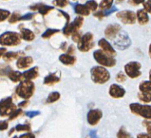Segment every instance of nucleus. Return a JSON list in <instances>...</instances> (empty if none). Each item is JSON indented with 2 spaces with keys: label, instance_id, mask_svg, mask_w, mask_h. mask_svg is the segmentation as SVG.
Masks as SVG:
<instances>
[{
  "label": "nucleus",
  "instance_id": "f257e3e1",
  "mask_svg": "<svg viewBox=\"0 0 151 138\" xmlns=\"http://www.w3.org/2000/svg\"><path fill=\"white\" fill-rule=\"evenodd\" d=\"M34 90H35V86H34L32 80H24L22 81H20V83L16 86L15 93L21 98L29 100L33 96Z\"/></svg>",
  "mask_w": 151,
  "mask_h": 138
},
{
  "label": "nucleus",
  "instance_id": "f03ea898",
  "mask_svg": "<svg viewBox=\"0 0 151 138\" xmlns=\"http://www.w3.org/2000/svg\"><path fill=\"white\" fill-rule=\"evenodd\" d=\"M90 77L94 83L104 84L110 80V73L104 66H93L90 69Z\"/></svg>",
  "mask_w": 151,
  "mask_h": 138
},
{
  "label": "nucleus",
  "instance_id": "7ed1b4c3",
  "mask_svg": "<svg viewBox=\"0 0 151 138\" xmlns=\"http://www.w3.org/2000/svg\"><path fill=\"white\" fill-rule=\"evenodd\" d=\"M93 58L94 60L104 67H113L116 64V60L114 57L106 54L103 50L98 49L93 52Z\"/></svg>",
  "mask_w": 151,
  "mask_h": 138
},
{
  "label": "nucleus",
  "instance_id": "20e7f679",
  "mask_svg": "<svg viewBox=\"0 0 151 138\" xmlns=\"http://www.w3.org/2000/svg\"><path fill=\"white\" fill-rule=\"evenodd\" d=\"M21 43L19 33L14 31H6L0 35V45L3 46H16Z\"/></svg>",
  "mask_w": 151,
  "mask_h": 138
},
{
  "label": "nucleus",
  "instance_id": "39448f33",
  "mask_svg": "<svg viewBox=\"0 0 151 138\" xmlns=\"http://www.w3.org/2000/svg\"><path fill=\"white\" fill-rule=\"evenodd\" d=\"M129 109H130L133 115L142 116V117L147 120L151 119V105H145L134 102L129 105Z\"/></svg>",
  "mask_w": 151,
  "mask_h": 138
},
{
  "label": "nucleus",
  "instance_id": "423d86ee",
  "mask_svg": "<svg viewBox=\"0 0 151 138\" xmlns=\"http://www.w3.org/2000/svg\"><path fill=\"white\" fill-rule=\"evenodd\" d=\"M83 23H84V17L83 16H77L76 18L72 21L70 23H67L65 25V27L63 28V34L65 36H70L73 32H75L77 31H79L80 28L83 26Z\"/></svg>",
  "mask_w": 151,
  "mask_h": 138
},
{
  "label": "nucleus",
  "instance_id": "0eeeda50",
  "mask_svg": "<svg viewBox=\"0 0 151 138\" xmlns=\"http://www.w3.org/2000/svg\"><path fill=\"white\" fill-rule=\"evenodd\" d=\"M131 45V40L128 33L126 31H120L114 39V46L119 50L127 49Z\"/></svg>",
  "mask_w": 151,
  "mask_h": 138
},
{
  "label": "nucleus",
  "instance_id": "6e6552de",
  "mask_svg": "<svg viewBox=\"0 0 151 138\" xmlns=\"http://www.w3.org/2000/svg\"><path fill=\"white\" fill-rule=\"evenodd\" d=\"M77 44H78L77 47L81 52H88L94 46L93 34L91 32L85 33L84 35H82L80 41Z\"/></svg>",
  "mask_w": 151,
  "mask_h": 138
},
{
  "label": "nucleus",
  "instance_id": "1a4fd4ad",
  "mask_svg": "<svg viewBox=\"0 0 151 138\" xmlns=\"http://www.w3.org/2000/svg\"><path fill=\"white\" fill-rule=\"evenodd\" d=\"M141 68L142 65L139 62H129L124 65V72H126V75L130 79H137L142 75Z\"/></svg>",
  "mask_w": 151,
  "mask_h": 138
},
{
  "label": "nucleus",
  "instance_id": "9d476101",
  "mask_svg": "<svg viewBox=\"0 0 151 138\" xmlns=\"http://www.w3.org/2000/svg\"><path fill=\"white\" fill-rule=\"evenodd\" d=\"M116 17H117L123 24H126V25H133L136 22V12L129 11V10L121 11L117 12Z\"/></svg>",
  "mask_w": 151,
  "mask_h": 138
},
{
  "label": "nucleus",
  "instance_id": "9b49d317",
  "mask_svg": "<svg viewBox=\"0 0 151 138\" xmlns=\"http://www.w3.org/2000/svg\"><path fill=\"white\" fill-rule=\"evenodd\" d=\"M103 116V113L101 110L99 109H92L90 110L88 115H87V120H88V123L91 126H95L99 123V121L101 120Z\"/></svg>",
  "mask_w": 151,
  "mask_h": 138
},
{
  "label": "nucleus",
  "instance_id": "f8f14e48",
  "mask_svg": "<svg viewBox=\"0 0 151 138\" xmlns=\"http://www.w3.org/2000/svg\"><path fill=\"white\" fill-rule=\"evenodd\" d=\"M98 46H100L101 50H103L104 52H106V54H109L112 57L116 56V50L114 49V47L110 45V43L105 38H102L98 42Z\"/></svg>",
  "mask_w": 151,
  "mask_h": 138
},
{
  "label": "nucleus",
  "instance_id": "ddd939ff",
  "mask_svg": "<svg viewBox=\"0 0 151 138\" xmlns=\"http://www.w3.org/2000/svg\"><path fill=\"white\" fill-rule=\"evenodd\" d=\"M121 31V26L118 24H111L109 25L105 29V36L107 39H111L114 40L116 36L118 35L119 32Z\"/></svg>",
  "mask_w": 151,
  "mask_h": 138
},
{
  "label": "nucleus",
  "instance_id": "4468645a",
  "mask_svg": "<svg viewBox=\"0 0 151 138\" xmlns=\"http://www.w3.org/2000/svg\"><path fill=\"white\" fill-rule=\"evenodd\" d=\"M109 93L110 97H112L113 98H122L126 95V90L119 84H111Z\"/></svg>",
  "mask_w": 151,
  "mask_h": 138
},
{
  "label": "nucleus",
  "instance_id": "2eb2a0df",
  "mask_svg": "<svg viewBox=\"0 0 151 138\" xmlns=\"http://www.w3.org/2000/svg\"><path fill=\"white\" fill-rule=\"evenodd\" d=\"M33 63V59L31 56H22L16 62V66L19 69H27L31 67Z\"/></svg>",
  "mask_w": 151,
  "mask_h": 138
},
{
  "label": "nucleus",
  "instance_id": "dca6fc26",
  "mask_svg": "<svg viewBox=\"0 0 151 138\" xmlns=\"http://www.w3.org/2000/svg\"><path fill=\"white\" fill-rule=\"evenodd\" d=\"M22 56H24V52H22V51H16V52H14V51H9L8 52V51H6L2 56V58L4 60V62L10 63L14 61V60H18Z\"/></svg>",
  "mask_w": 151,
  "mask_h": 138
},
{
  "label": "nucleus",
  "instance_id": "f3484780",
  "mask_svg": "<svg viewBox=\"0 0 151 138\" xmlns=\"http://www.w3.org/2000/svg\"><path fill=\"white\" fill-rule=\"evenodd\" d=\"M136 20L138 21V23L140 25H146L149 22V16L148 14L146 12L144 9L138 10L136 12Z\"/></svg>",
  "mask_w": 151,
  "mask_h": 138
},
{
  "label": "nucleus",
  "instance_id": "a211bd4d",
  "mask_svg": "<svg viewBox=\"0 0 151 138\" xmlns=\"http://www.w3.org/2000/svg\"><path fill=\"white\" fill-rule=\"evenodd\" d=\"M39 76V68L38 67H32L29 70H26L23 73V80H32L34 79Z\"/></svg>",
  "mask_w": 151,
  "mask_h": 138
},
{
  "label": "nucleus",
  "instance_id": "6ab92c4d",
  "mask_svg": "<svg viewBox=\"0 0 151 138\" xmlns=\"http://www.w3.org/2000/svg\"><path fill=\"white\" fill-rule=\"evenodd\" d=\"M73 9H74L75 14L80 16H88L90 14V11L87 8V6L83 5V4H74Z\"/></svg>",
  "mask_w": 151,
  "mask_h": 138
},
{
  "label": "nucleus",
  "instance_id": "aec40b11",
  "mask_svg": "<svg viewBox=\"0 0 151 138\" xmlns=\"http://www.w3.org/2000/svg\"><path fill=\"white\" fill-rule=\"evenodd\" d=\"M59 61L61 62L65 65H73L76 62L75 56L70 55V54H61L59 56Z\"/></svg>",
  "mask_w": 151,
  "mask_h": 138
},
{
  "label": "nucleus",
  "instance_id": "412c9836",
  "mask_svg": "<svg viewBox=\"0 0 151 138\" xmlns=\"http://www.w3.org/2000/svg\"><path fill=\"white\" fill-rule=\"evenodd\" d=\"M20 36H21V39H23V40L27 41V42H32L34 40V38H35V35H34L33 31H32L31 29H28V28L21 29Z\"/></svg>",
  "mask_w": 151,
  "mask_h": 138
},
{
  "label": "nucleus",
  "instance_id": "4be33fe9",
  "mask_svg": "<svg viewBox=\"0 0 151 138\" xmlns=\"http://www.w3.org/2000/svg\"><path fill=\"white\" fill-rule=\"evenodd\" d=\"M7 77L12 83H20V81L23 80V73H21L19 71L11 70Z\"/></svg>",
  "mask_w": 151,
  "mask_h": 138
},
{
  "label": "nucleus",
  "instance_id": "5701e85b",
  "mask_svg": "<svg viewBox=\"0 0 151 138\" xmlns=\"http://www.w3.org/2000/svg\"><path fill=\"white\" fill-rule=\"evenodd\" d=\"M60 77L57 76L56 74H50L47 77H45L44 79V84L46 85H54L56 83H58L60 81Z\"/></svg>",
  "mask_w": 151,
  "mask_h": 138
},
{
  "label": "nucleus",
  "instance_id": "b1692460",
  "mask_svg": "<svg viewBox=\"0 0 151 138\" xmlns=\"http://www.w3.org/2000/svg\"><path fill=\"white\" fill-rule=\"evenodd\" d=\"M17 108L15 106V104L14 103H12L11 105H9L5 108H2V109H0V116H3V117H5V116H9L12 112L14 110H16Z\"/></svg>",
  "mask_w": 151,
  "mask_h": 138
},
{
  "label": "nucleus",
  "instance_id": "393cba45",
  "mask_svg": "<svg viewBox=\"0 0 151 138\" xmlns=\"http://www.w3.org/2000/svg\"><path fill=\"white\" fill-rule=\"evenodd\" d=\"M140 92H145L151 94V81L150 80H144L139 85Z\"/></svg>",
  "mask_w": 151,
  "mask_h": 138
},
{
  "label": "nucleus",
  "instance_id": "a878e982",
  "mask_svg": "<svg viewBox=\"0 0 151 138\" xmlns=\"http://www.w3.org/2000/svg\"><path fill=\"white\" fill-rule=\"evenodd\" d=\"M53 7H51V6H49V5H45V4H40V6L39 8H38V12L43 15V16H45L49 14L50 11H53Z\"/></svg>",
  "mask_w": 151,
  "mask_h": 138
},
{
  "label": "nucleus",
  "instance_id": "bb28decb",
  "mask_svg": "<svg viewBox=\"0 0 151 138\" xmlns=\"http://www.w3.org/2000/svg\"><path fill=\"white\" fill-rule=\"evenodd\" d=\"M112 4H113V0H102L98 4V7L101 11H106L112 7Z\"/></svg>",
  "mask_w": 151,
  "mask_h": 138
},
{
  "label": "nucleus",
  "instance_id": "cd10ccee",
  "mask_svg": "<svg viewBox=\"0 0 151 138\" xmlns=\"http://www.w3.org/2000/svg\"><path fill=\"white\" fill-rule=\"evenodd\" d=\"M60 97H61V95H60L59 92H51L48 97H47V100H46V103H53V102H56L57 101Z\"/></svg>",
  "mask_w": 151,
  "mask_h": 138
},
{
  "label": "nucleus",
  "instance_id": "c85d7f7f",
  "mask_svg": "<svg viewBox=\"0 0 151 138\" xmlns=\"http://www.w3.org/2000/svg\"><path fill=\"white\" fill-rule=\"evenodd\" d=\"M138 98L144 103H149L151 102V94L145 93V92H139V94H138Z\"/></svg>",
  "mask_w": 151,
  "mask_h": 138
},
{
  "label": "nucleus",
  "instance_id": "c756f323",
  "mask_svg": "<svg viewBox=\"0 0 151 138\" xmlns=\"http://www.w3.org/2000/svg\"><path fill=\"white\" fill-rule=\"evenodd\" d=\"M60 32L59 29H55V28H49V29H47V31L42 34L41 37L43 39H50V37H52L54 34L56 33H58Z\"/></svg>",
  "mask_w": 151,
  "mask_h": 138
},
{
  "label": "nucleus",
  "instance_id": "7c9ffc66",
  "mask_svg": "<svg viewBox=\"0 0 151 138\" xmlns=\"http://www.w3.org/2000/svg\"><path fill=\"white\" fill-rule=\"evenodd\" d=\"M85 5L87 6V8L90 11L95 12L97 11V9H98V3L95 1V0H88V1L86 2Z\"/></svg>",
  "mask_w": 151,
  "mask_h": 138
},
{
  "label": "nucleus",
  "instance_id": "2f4dec72",
  "mask_svg": "<svg viewBox=\"0 0 151 138\" xmlns=\"http://www.w3.org/2000/svg\"><path fill=\"white\" fill-rule=\"evenodd\" d=\"M16 132H31V125L29 124H18L14 128Z\"/></svg>",
  "mask_w": 151,
  "mask_h": 138
},
{
  "label": "nucleus",
  "instance_id": "473e14b6",
  "mask_svg": "<svg viewBox=\"0 0 151 138\" xmlns=\"http://www.w3.org/2000/svg\"><path fill=\"white\" fill-rule=\"evenodd\" d=\"M10 15H11V12L8 10H2V9H0V23L8 20Z\"/></svg>",
  "mask_w": 151,
  "mask_h": 138
},
{
  "label": "nucleus",
  "instance_id": "72a5a7b5",
  "mask_svg": "<svg viewBox=\"0 0 151 138\" xmlns=\"http://www.w3.org/2000/svg\"><path fill=\"white\" fill-rule=\"evenodd\" d=\"M20 17L21 15L18 12H12V14H11L10 17H9V22L11 24H15L18 22V21H20Z\"/></svg>",
  "mask_w": 151,
  "mask_h": 138
},
{
  "label": "nucleus",
  "instance_id": "f704fd0d",
  "mask_svg": "<svg viewBox=\"0 0 151 138\" xmlns=\"http://www.w3.org/2000/svg\"><path fill=\"white\" fill-rule=\"evenodd\" d=\"M117 138H130V134L127 132L124 127H121L117 133Z\"/></svg>",
  "mask_w": 151,
  "mask_h": 138
},
{
  "label": "nucleus",
  "instance_id": "c9c22d12",
  "mask_svg": "<svg viewBox=\"0 0 151 138\" xmlns=\"http://www.w3.org/2000/svg\"><path fill=\"white\" fill-rule=\"evenodd\" d=\"M53 5L56 7H59V8H65L68 5L70 1L68 0H53L52 1Z\"/></svg>",
  "mask_w": 151,
  "mask_h": 138
},
{
  "label": "nucleus",
  "instance_id": "e433bc0d",
  "mask_svg": "<svg viewBox=\"0 0 151 138\" xmlns=\"http://www.w3.org/2000/svg\"><path fill=\"white\" fill-rule=\"evenodd\" d=\"M22 114H23V111H22L21 108H19V109H16V110H14V112H12V113L10 115H9V119H10V120H14V119L18 117V116L21 115Z\"/></svg>",
  "mask_w": 151,
  "mask_h": 138
},
{
  "label": "nucleus",
  "instance_id": "4c0bfd02",
  "mask_svg": "<svg viewBox=\"0 0 151 138\" xmlns=\"http://www.w3.org/2000/svg\"><path fill=\"white\" fill-rule=\"evenodd\" d=\"M12 103V97H6L4 98V100H0V109H2V108H5L9 105H11Z\"/></svg>",
  "mask_w": 151,
  "mask_h": 138
},
{
  "label": "nucleus",
  "instance_id": "58836bf2",
  "mask_svg": "<svg viewBox=\"0 0 151 138\" xmlns=\"http://www.w3.org/2000/svg\"><path fill=\"white\" fill-rule=\"evenodd\" d=\"M11 70H12L11 67L0 65V76H8V74L10 73Z\"/></svg>",
  "mask_w": 151,
  "mask_h": 138
},
{
  "label": "nucleus",
  "instance_id": "ea45409f",
  "mask_svg": "<svg viewBox=\"0 0 151 138\" xmlns=\"http://www.w3.org/2000/svg\"><path fill=\"white\" fill-rule=\"evenodd\" d=\"M127 75L124 74V73H123V72H119L117 75H116V80L118 81V83H124V81H126V80H127Z\"/></svg>",
  "mask_w": 151,
  "mask_h": 138
},
{
  "label": "nucleus",
  "instance_id": "a19ab883",
  "mask_svg": "<svg viewBox=\"0 0 151 138\" xmlns=\"http://www.w3.org/2000/svg\"><path fill=\"white\" fill-rule=\"evenodd\" d=\"M143 9L147 14H151V0H145L143 3Z\"/></svg>",
  "mask_w": 151,
  "mask_h": 138
},
{
  "label": "nucleus",
  "instance_id": "79ce46f5",
  "mask_svg": "<svg viewBox=\"0 0 151 138\" xmlns=\"http://www.w3.org/2000/svg\"><path fill=\"white\" fill-rule=\"evenodd\" d=\"M71 37H72V41L73 42H75V43H78L80 41V39L82 37V34L79 31H77L75 32H73L71 34Z\"/></svg>",
  "mask_w": 151,
  "mask_h": 138
},
{
  "label": "nucleus",
  "instance_id": "37998d69",
  "mask_svg": "<svg viewBox=\"0 0 151 138\" xmlns=\"http://www.w3.org/2000/svg\"><path fill=\"white\" fill-rule=\"evenodd\" d=\"M34 16H35V14H25L23 16L20 17V21H26V20H32L34 18Z\"/></svg>",
  "mask_w": 151,
  "mask_h": 138
},
{
  "label": "nucleus",
  "instance_id": "c03bdc74",
  "mask_svg": "<svg viewBox=\"0 0 151 138\" xmlns=\"http://www.w3.org/2000/svg\"><path fill=\"white\" fill-rule=\"evenodd\" d=\"M9 127V122L6 121V120H1L0 121V131L1 132H4L6 131Z\"/></svg>",
  "mask_w": 151,
  "mask_h": 138
},
{
  "label": "nucleus",
  "instance_id": "a18cd8bd",
  "mask_svg": "<svg viewBox=\"0 0 151 138\" xmlns=\"http://www.w3.org/2000/svg\"><path fill=\"white\" fill-rule=\"evenodd\" d=\"M143 125L145 127L148 132H151V119L150 120L145 119V121H143Z\"/></svg>",
  "mask_w": 151,
  "mask_h": 138
},
{
  "label": "nucleus",
  "instance_id": "49530a36",
  "mask_svg": "<svg viewBox=\"0 0 151 138\" xmlns=\"http://www.w3.org/2000/svg\"><path fill=\"white\" fill-rule=\"evenodd\" d=\"M39 114H40L39 111H29V112H27V113H26V115H27L28 117L32 118V117H34V116L38 115Z\"/></svg>",
  "mask_w": 151,
  "mask_h": 138
},
{
  "label": "nucleus",
  "instance_id": "de8ad7c7",
  "mask_svg": "<svg viewBox=\"0 0 151 138\" xmlns=\"http://www.w3.org/2000/svg\"><path fill=\"white\" fill-rule=\"evenodd\" d=\"M94 17H96V18H99V19H103L104 17H106L105 14H104V11H95L94 12Z\"/></svg>",
  "mask_w": 151,
  "mask_h": 138
},
{
  "label": "nucleus",
  "instance_id": "09e8293b",
  "mask_svg": "<svg viewBox=\"0 0 151 138\" xmlns=\"http://www.w3.org/2000/svg\"><path fill=\"white\" fill-rule=\"evenodd\" d=\"M137 138H151V132H142L137 135Z\"/></svg>",
  "mask_w": 151,
  "mask_h": 138
},
{
  "label": "nucleus",
  "instance_id": "8fccbe9b",
  "mask_svg": "<svg viewBox=\"0 0 151 138\" xmlns=\"http://www.w3.org/2000/svg\"><path fill=\"white\" fill-rule=\"evenodd\" d=\"M145 0H129V4H131L133 6H138L140 4H143Z\"/></svg>",
  "mask_w": 151,
  "mask_h": 138
},
{
  "label": "nucleus",
  "instance_id": "3c124183",
  "mask_svg": "<svg viewBox=\"0 0 151 138\" xmlns=\"http://www.w3.org/2000/svg\"><path fill=\"white\" fill-rule=\"evenodd\" d=\"M19 138H35V135L33 134L32 132H27V133H24V134L20 135Z\"/></svg>",
  "mask_w": 151,
  "mask_h": 138
},
{
  "label": "nucleus",
  "instance_id": "603ef678",
  "mask_svg": "<svg viewBox=\"0 0 151 138\" xmlns=\"http://www.w3.org/2000/svg\"><path fill=\"white\" fill-rule=\"evenodd\" d=\"M74 50H75V48H74V46H70L68 47V54H70V55H73L74 54Z\"/></svg>",
  "mask_w": 151,
  "mask_h": 138
},
{
  "label": "nucleus",
  "instance_id": "864d4df0",
  "mask_svg": "<svg viewBox=\"0 0 151 138\" xmlns=\"http://www.w3.org/2000/svg\"><path fill=\"white\" fill-rule=\"evenodd\" d=\"M29 104V100H24V101H22V102H20L19 104H18V107L19 108H24V107H26Z\"/></svg>",
  "mask_w": 151,
  "mask_h": 138
},
{
  "label": "nucleus",
  "instance_id": "5fc2aeb1",
  "mask_svg": "<svg viewBox=\"0 0 151 138\" xmlns=\"http://www.w3.org/2000/svg\"><path fill=\"white\" fill-rule=\"evenodd\" d=\"M89 135H90V137H91V138H98L96 131H91V132H89Z\"/></svg>",
  "mask_w": 151,
  "mask_h": 138
},
{
  "label": "nucleus",
  "instance_id": "6e6d98bb",
  "mask_svg": "<svg viewBox=\"0 0 151 138\" xmlns=\"http://www.w3.org/2000/svg\"><path fill=\"white\" fill-rule=\"evenodd\" d=\"M6 51H7V50H6L5 47H0V58L2 57V56L4 55V53H5Z\"/></svg>",
  "mask_w": 151,
  "mask_h": 138
},
{
  "label": "nucleus",
  "instance_id": "4d7b16f0",
  "mask_svg": "<svg viewBox=\"0 0 151 138\" xmlns=\"http://www.w3.org/2000/svg\"><path fill=\"white\" fill-rule=\"evenodd\" d=\"M66 46H67V43H66V42H65V43H63V44H62V47H61V48H62L63 50H65V49H66Z\"/></svg>",
  "mask_w": 151,
  "mask_h": 138
},
{
  "label": "nucleus",
  "instance_id": "13d9d810",
  "mask_svg": "<svg viewBox=\"0 0 151 138\" xmlns=\"http://www.w3.org/2000/svg\"><path fill=\"white\" fill-rule=\"evenodd\" d=\"M148 55H149V57L151 59V44L149 45V47H148Z\"/></svg>",
  "mask_w": 151,
  "mask_h": 138
},
{
  "label": "nucleus",
  "instance_id": "bf43d9fd",
  "mask_svg": "<svg viewBox=\"0 0 151 138\" xmlns=\"http://www.w3.org/2000/svg\"><path fill=\"white\" fill-rule=\"evenodd\" d=\"M149 80L151 81V70L149 71Z\"/></svg>",
  "mask_w": 151,
  "mask_h": 138
},
{
  "label": "nucleus",
  "instance_id": "052dcab7",
  "mask_svg": "<svg viewBox=\"0 0 151 138\" xmlns=\"http://www.w3.org/2000/svg\"><path fill=\"white\" fill-rule=\"evenodd\" d=\"M12 138H19V136H14Z\"/></svg>",
  "mask_w": 151,
  "mask_h": 138
},
{
  "label": "nucleus",
  "instance_id": "680f3d73",
  "mask_svg": "<svg viewBox=\"0 0 151 138\" xmlns=\"http://www.w3.org/2000/svg\"><path fill=\"white\" fill-rule=\"evenodd\" d=\"M118 1H119V2H122V1H124V0H118Z\"/></svg>",
  "mask_w": 151,
  "mask_h": 138
},
{
  "label": "nucleus",
  "instance_id": "e2e57ef3",
  "mask_svg": "<svg viewBox=\"0 0 151 138\" xmlns=\"http://www.w3.org/2000/svg\"><path fill=\"white\" fill-rule=\"evenodd\" d=\"M74 1H75V0H74Z\"/></svg>",
  "mask_w": 151,
  "mask_h": 138
},
{
  "label": "nucleus",
  "instance_id": "0e129e2a",
  "mask_svg": "<svg viewBox=\"0 0 151 138\" xmlns=\"http://www.w3.org/2000/svg\"><path fill=\"white\" fill-rule=\"evenodd\" d=\"M130 138H131V137H130Z\"/></svg>",
  "mask_w": 151,
  "mask_h": 138
}]
</instances>
